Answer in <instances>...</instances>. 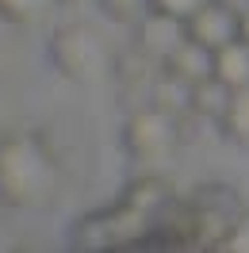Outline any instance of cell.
I'll return each mask as SVG.
<instances>
[{"instance_id":"1","label":"cell","mask_w":249,"mask_h":253,"mask_svg":"<svg viewBox=\"0 0 249 253\" xmlns=\"http://www.w3.org/2000/svg\"><path fill=\"white\" fill-rule=\"evenodd\" d=\"M58 161L27 134L0 138V188L12 207H42L58 192Z\"/></svg>"},{"instance_id":"2","label":"cell","mask_w":249,"mask_h":253,"mask_svg":"<svg viewBox=\"0 0 249 253\" xmlns=\"http://www.w3.org/2000/svg\"><path fill=\"white\" fill-rule=\"evenodd\" d=\"M157 219L142 215L126 204L104 207L77 219L73 226V250H126V246H146L154 234Z\"/></svg>"},{"instance_id":"3","label":"cell","mask_w":249,"mask_h":253,"mask_svg":"<svg viewBox=\"0 0 249 253\" xmlns=\"http://www.w3.org/2000/svg\"><path fill=\"white\" fill-rule=\"evenodd\" d=\"M50 62L69 81H100L108 77V42L92 23H65L50 35Z\"/></svg>"},{"instance_id":"4","label":"cell","mask_w":249,"mask_h":253,"mask_svg":"<svg viewBox=\"0 0 249 253\" xmlns=\"http://www.w3.org/2000/svg\"><path fill=\"white\" fill-rule=\"evenodd\" d=\"M192 211V246L196 250H222L230 230L242 219V207H238V192L226 184H207L188 200Z\"/></svg>"},{"instance_id":"5","label":"cell","mask_w":249,"mask_h":253,"mask_svg":"<svg viewBox=\"0 0 249 253\" xmlns=\"http://www.w3.org/2000/svg\"><path fill=\"white\" fill-rule=\"evenodd\" d=\"M180 138V123H176V115L165 108H138L130 111V119L123 126V146L130 150V158L138 161H157L172 154V146Z\"/></svg>"},{"instance_id":"6","label":"cell","mask_w":249,"mask_h":253,"mask_svg":"<svg viewBox=\"0 0 249 253\" xmlns=\"http://www.w3.org/2000/svg\"><path fill=\"white\" fill-rule=\"evenodd\" d=\"M238 19H242V12H234L226 0H207L196 16L184 19V27H188L192 42H200L207 50H218L238 39Z\"/></svg>"},{"instance_id":"7","label":"cell","mask_w":249,"mask_h":253,"mask_svg":"<svg viewBox=\"0 0 249 253\" xmlns=\"http://www.w3.org/2000/svg\"><path fill=\"white\" fill-rule=\"evenodd\" d=\"M180 42H188L184 19L161 16V12H150V16H142V19H138V54L165 62L172 50L180 46Z\"/></svg>"},{"instance_id":"8","label":"cell","mask_w":249,"mask_h":253,"mask_svg":"<svg viewBox=\"0 0 249 253\" xmlns=\"http://www.w3.org/2000/svg\"><path fill=\"white\" fill-rule=\"evenodd\" d=\"M172 200H176V196H172V184L165 176H157V173H146V176H138V180H130L123 188V196H119V204L134 207L142 215H154V219L172 204Z\"/></svg>"},{"instance_id":"9","label":"cell","mask_w":249,"mask_h":253,"mask_svg":"<svg viewBox=\"0 0 249 253\" xmlns=\"http://www.w3.org/2000/svg\"><path fill=\"white\" fill-rule=\"evenodd\" d=\"M161 69L172 73V77H180V81H188V84H196V81L215 73V50H207V46H200V42L188 39V42H180V46L161 62Z\"/></svg>"},{"instance_id":"10","label":"cell","mask_w":249,"mask_h":253,"mask_svg":"<svg viewBox=\"0 0 249 253\" xmlns=\"http://www.w3.org/2000/svg\"><path fill=\"white\" fill-rule=\"evenodd\" d=\"M215 77L230 88H249V42L234 39L215 50Z\"/></svg>"},{"instance_id":"11","label":"cell","mask_w":249,"mask_h":253,"mask_svg":"<svg viewBox=\"0 0 249 253\" xmlns=\"http://www.w3.org/2000/svg\"><path fill=\"white\" fill-rule=\"evenodd\" d=\"M234 88L230 84H222V81L211 73V77H203L192 84V115H203V119H222V111L230 104Z\"/></svg>"},{"instance_id":"12","label":"cell","mask_w":249,"mask_h":253,"mask_svg":"<svg viewBox=\"0 0 249 253\" xmlns=\"http://www.w3.org/2000/svg\"><path fill=\"white\" fill-rule=\"evenodd\" d=\"M154 104L172 111V115L192 111V84L180 81V77H172V73H161V77L154 81Z\"/></svg>"},{"instance_id":"13","label":"cell","mask_w":249,"mask_h":253,"mask_svg":"<svg viewBox=\"0 0 249 253\" xmlns=\"http://www.w3.org/2000/svg\"><path fill=\"white\" fill-rule=\"evenodd\" d=\"M218 123H222V134H226V138L249 146V88H234L230 104H226V111H222Z\"/></svg>"},{"instance_id":"14","label":"cell","mask_w":249,"mask_h":253,"mask_svg":"<svg viewBox=\"0 0 249 253\" xmlns=\"http://www.w3.org/2000/svg\"><path fill=\"white\" fill-rule=\"evenodd\" d=\"M58 0H0V16L16 27H31V23H42L50 16Z\"/></svg>"},{"instance_id":"15","label":"cell","mask_w":249,"mask_h":253,"mask_svg":"<svg viewBox=\"0 0 249 253\" xmlns=\"http://www.w3.org/2000/svg\"><path fill=\"white\" fill-rule=\"evenodd\" d=\"M100 4L115 23H138L142 16H150V0H100Z\"/></svg>"},{"instance_id":"16","label":"cell","mask_w":249,"mask_h":253,"mask_svg":"<svg viewBox=\"0 0 249 253\" xmlns=\"http://www.w3.org/2000/svg\"><path fill=\"white\" fill-rule=\"evenodd\" d=\"M207 0H150V12H161V16H176V19H188L196 16Z\"/></svg>"},{"instance_id":"17","label":"cell","mask_w":249,"mask_h":253,"mask_svg":"<svg viewBox=\"0 0 249 253\" xmlns=\"http://www.w3.org/2000/svg\"><path fill=\"white\" fill-rule=\"evenodd\" d=\"M222 250H249V222L246 219H238V226L230 230V238H226Z\"/></svg>"},{"instance_id":"18","label":"cell","mask_w":249,"mask_h":253,"mask_svg":"<svg viewBox=\"0 0 249 253\" xmlns=\"http://www.w3.org/2000/svg\"><path fill=\"white\" fill-rule=\"evenodd\" d=\"M238 39H246V42H249V8L242 12V19H238Z\"/></svg>"},{"instance_id":"19","label":"cell","mask_w":249,"mask_h":253,"mask_svg":"<svg viewBox=\"0 0 249 253\" xmlns=\"http://www.w3.org/2000/svg\"><path fill=\"white\" fill-rule=\"evenodd\" d=\"M12 27H16V23H8V19L0 16V50L8 46V31H12Z\"/></svg>"},{"instance_id":"20","label":"cell","mask_w":249,"mask_h":253,"mask_svg":"<svg viewBox=\"0 0 249 253\" xmlns=\"http://www.w3.org/2000/svg\"><path fill=\"white\" fill-rule=\"evenodd\" d=\"M65 4H88V0H65Z\"/></svg>"},{"instance_id":"21","label":"cell","mask_w":249,"mask_h":253,"mask_svg":"<svg viewBox=\"0 0 249 253\" xmlns=\"http://www.w3.org/2000/svg\"><path fill=\"white\" fill-rule=\"evenodd\" d=\"M4 204H8V200H4V188H0V207H4Z\"/></svg>"}]
</instances>
